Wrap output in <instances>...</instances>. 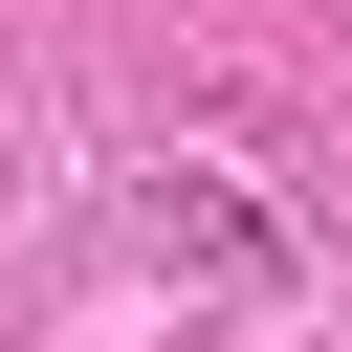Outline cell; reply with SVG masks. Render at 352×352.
Here are the masks:
<instances>
[{
	"instance_id": "cell-1",
	"label": "cell",
	"mask_w": 352,
	"mask_h": 352,
	"mask_svg": "<svg viewBox=\"0 0 352 352\" xmlns=\"http://www.w3.org/2000/svg\"><path fill=\"white\" fill-rule=\"evenodd\" d=\"M132 242H154L176 286H286V220H264L242 176H154V198H132Z\"/></svg>"
}]
</instances>
